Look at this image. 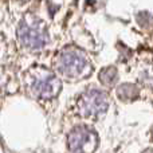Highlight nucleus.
I'll return each mask as SVG.
<instances>
[{
  "mask_svg": "<svg viewBox=\"0 0 153 153\" xmlns=\"http://www.w3.org/2000/svg\"><path fill=\"white\" fill-rule=\"evenodd\" d=\"M27 86L35 97L50 100L58 95L62 85L54 73L39 67V69H32L27 74Z\"/></svg>",
  "mask_w": 153,
  "mask_h": 153,
  "instance_id": "1",
  "label": "nucleus"
},
{
  "mask_svg": "<svg viewBox=\"0 0 153 153\" xmlns=\"http://www.w3.org/2000/svg\"><path fill=\"white\" fill-rule=\"evenodd\" d=\"M18 38L28 50H39L47 43V31L42 22L34 16H26L18 27Z\"/></svg>",
  "mask_w": 153,
  "mask_h": 153,
  "instance_id": "2",
  "label": "nucleus"
},
{
  "mask_svg": "<svg viewBox=\"0 0 153 153\" xmlns=\"http://www.w3.org/2000/svg\"><path fill=\"white\" fill-rule=\"evenodd\" d=\"M108 108V94L97 89H91L83 93L78 100V113L86 118H97L103 113H106Z\"/></svg>",
  "mask_w": 153,
  "mask_h": 153,
  "instance_id": "3",
  "label": "nucleus"
},
{
  "mask_svg": "<svg viewBox=\"0 0 153 153\" xmlns=\"http://www.w3.org/2000/svg\"><path fill=\"white\" fill-rule=\"evenodd\" d=\"M87 67V56L85 53L74 47H69L59 53L56 58V69L63 75L75 78L85 73Z\"/></svg>",
  "mask_w": 153,
  "mask_h": 153,
  "instance_id": "4",
  "label": "nucleus"
},
{
  "mask_svg": "<svg viewBox=\"0 0 153 153\" xmlns=\"http://www.w3.org/2000/svg\"><path fill=\"white\" fill-rule=\"evenodd\" d=\"M67 143H69L70 151H94L97 146V136H95V132H93L90 128L76 126L70 132Z\"/></svg>",
  "mask_w": 153,
  "mask_h": 153,
  "instance_id": "5",
  "label": "nucleus"
}]
</instances>
